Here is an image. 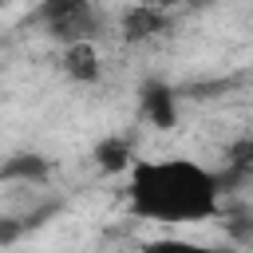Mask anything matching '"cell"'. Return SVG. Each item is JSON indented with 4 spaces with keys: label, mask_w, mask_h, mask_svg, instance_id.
Returning <instances> with one entry per match:
<instances>
[{
    "label": "cell",
    "mask_w": 253,
    "mask_h": 253,
    "mask_svg": "<svg viewBox=\"0 0 253 253\" xmlns=\"http://www.w3.org/2000/svg\"><path fill=\"white\" fill-rule=\"evenodd\" d=\"M126 206L142 221L202 225L221 217V186L194 158H134L126 170Z\"/></svg>",
    "instance_id": "1"
},
{
    "label": "cell",
    "mask_w": 253,
    "mask_h": 253,
    "mask_svg": "<svg viewBox=\"0 0 253 253\" xmlns=\"http://www.w3.org/2000/svg\"><path fill=\"white\" fill-rule=\"evenodd\" d=\"M36 24H43V32L51 40H63V43L95 40L99 28H103L91 0H43L36 8Z\"/></svg>",
    "instance_id": "2"
},
{
    "label": "cell",
    "mask_w": 253,
    "mask_h": 253,
    "mask_svg": "<svg viewBox=\"0 0 253 253\" xmlns=\"http://www.w3.org/2000/svg\"><path fill=\"white\" fill-rule=\"evenodd\" d=\"M138 107H142V119L150 126L174 130V123H178V91L166 79H146L138 87Z\"/></svg>",
    "instance_id": "3"
},
{
    "label": "cell",
    "mask_w": 253,
    "mask_h": 253,
    "mask_svg": "<svg viewBox=\"0 0 253 253\" xmlns=\"http://www.w3.org/2000/svg\"><path fill=\"white\" fill-rule=\"evenodd\" d=\"M51 178V162L36 150H20V154H8L0 162V182H20V186H43Z\"/></svg>",
    "instance_id": "4"
},
{
    "label": "cell",
    "mask_w": 253,
    "mask_h": 253,
    "mask_svg": "<svg viewBox=\"0 0 253 253\" xmlns=\"http://www.w3.org/2000/svg\"><path fill=\"white\" fill-rule=\"evenodd\" d=\"M63 75L75 79V83H99L103 63H99L95 40H75V43L63 47Z\"/></svg>",
    "instance_id": "5"
},
{
    "label": "cell",
    "mask_w": 253,
    "mask_h": 253,
    "mask_svg": "<svg viewBox=\"0 0 253 253\" xmlns=\"http://www.w3.org/2000/svg\"><path fill=\"white\" fill-rule=\"evenodd\" d=\"M217 186H221V194L237 190V186H253V138H237L225 150V170L217 174Z\"/></svg>",
    "instance_id": "6"
},
{
    "label": "cell",
    "mask_w": 253,
    "mask_h": 253,
    "mask_svg": "<svg viewBox=\"0 0 253 253\" xmlns=\"http://www.w3.org/2000/svg\"><path fill=\"white\" fill-rule=\"evenodd\" d=\"M162 28H166L162 4H134V8H126V16H123V36H126L130 43H142V40L158 36Z\"/></svg>",
    "instance_id": "7"
},
{
    "label": "cell",
    "mask_w": 253,
    "mask_h": 253,
    "mask_svg": "<svg viewBox=\"0 0 253 253\" xmlns=\"http://www.w3.org/2000/svg\"><path fill=\"white\" fill-rule=\"evenodd\" d=\"M134 162V142L126 134H107L95 142V166L103 174H126Z\"/></svg>",
    "instance_id": "8"
},
{
    "label": "cell",
    "mask_w": 253,
    "mask_h": 253,
    "mask_svg": "<svg viewBox=\"0 0 253 253\" xmlns=\"http://www.w3.org/2000/svg\"><path fill=\"white\" fill-rule=\"evenodd\" d=\"M59 210H63V202H59V198H51V202H43V206L28 210V213L20 217V221H24V233H32V229H43V225H47V221H51Z\"/></svg>",
    "instance_id": "9"
},
{
    "label": "cell",
    "mask_w": 253,
    "mask_h": 253,
    "mask_svg": "<svg viewBox=\"0 0 253 253\" xmlns=\"http://www.w3.org/2000/svg\"><path fill=\"white\" fill-rule=\"evenodd\" d=\"M24 237V221L12 213H0V245H16Z\"/></svg>",
    "instance_id": "10"
},
{
    "label": "cell",
    "mask_w": 253,
    "mask_h": 253,
    "mask_svg": "<svg viewBox=\"0 0 253 253\" xmlns=\"http://www.w3.org/2000/svg\"><path fill=\"white\" fill-rule=\"evenodd\" d=\"M229 225V233L241 241V245H253V213H241V217H233V221H225Z\"/></svg>",
    "instance_id": "11"
},
{
    "label": "cell",
    "mask_w": 253,
    "mask_h": 253,
    "mask_svg": "<svg viewBox=\"0 0 253 253\" xmlns=\"http://www.w3.org/2000/svg\"><path fill=\"white\" fill-rule=\"evenodd\" d=\"M162 8H174V4H206V0H158Z\"/></svg>",
    "instance_id": "12"
}]
</instances>
